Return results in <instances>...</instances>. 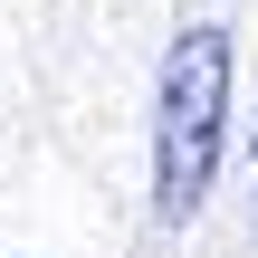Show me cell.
Returning a JSON list of instances; mask_svg holds the SVG:
<instances>
[{
	"label": "cell",
	"mask_w": 258,
	"mask_h": 258,
	"mask_svg": "<svg viewBox=\"0 0 258 258\" xmlns=\"http://www.w3.org/2000/svg\"><path fill=\"white\" fill-rule=\"evenodd\" d=\"M220 115H230V29L201 19L163 48V86H153V220L163 230H182L211 201Z\"/></svg>",
	"instance_id": "obj_1"
}]
</instances>
